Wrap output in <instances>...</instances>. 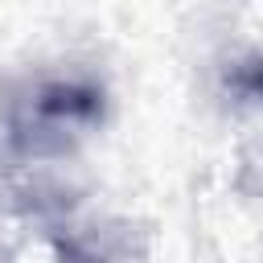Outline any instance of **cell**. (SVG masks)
<instances>
[{
  "instance_id": "obj_1",
  "label": "cell",
  "mask_w": 263,
  "mask_h": 263,
  "mask_svg": "<svg viewBox=\"0 0 263 263\" xmlns=\"http://www.w3.org/2000/svg\"><path fill=\"white\" fill-rule=\"evenodd\" d=\"M103 119V90L82 78L41 82L16 111V140L29 148H66Z\"/></svg>"
},
{
  "instance_id": "obj_2",
  "label": "cell",
  "mask_w": 263,
  "mask_h": 263,
  "mask_svg": "<svg viewBox=\"0 0 263 263\" xmlns=\"http://www.w3.org/2000/svg\"><path fill=\"white\" fill-rule=\"evenodd\" d=\"M234 86L247 95V99H263V58H251L234 70Z\"/></svg>"
}]
</instances>
